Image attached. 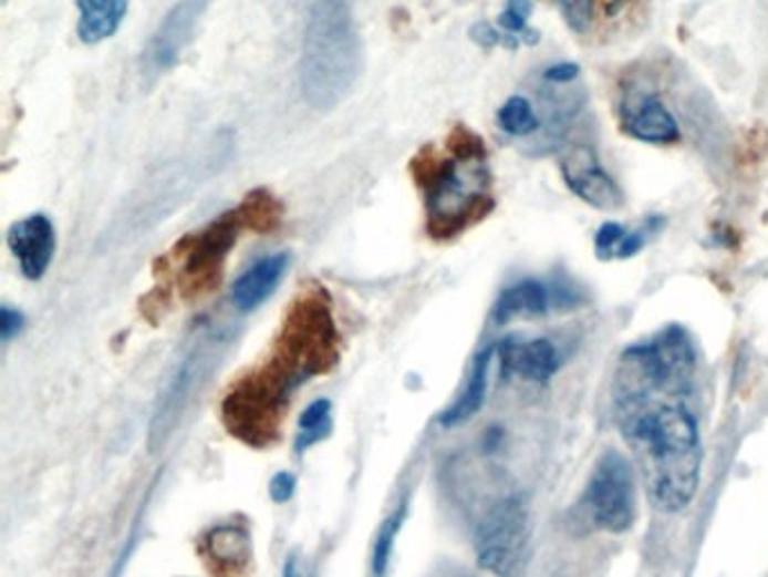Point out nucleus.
I'll return each mask as SVG.
<instances>
[{"label":"nucleus","mask_w":768,"mask_h":577,"mask_svg":"<svg viewBox=\"0 0 768 577\" xmlns=\"http://www.w3.org/2000/svg\"><path fill=\"white\" fill-rule=\"evenodd\" d=\"M77 34L84 43L93 45L117 32L126 12H129V0H77Z\"/></svg>","instance_id":"obj_17"},{"label":"nucleus","mask_w":768,"mask_h":577,"mask_svg":"<svg viewBox=\"0 0 768 577\" xmlns=\"http://www.w3.org/2000/svg\"><path fill=\"white\" fill-rule=\"evenodd\" d=\"M204 557L219 577H239L252 557L250 535L239 524L215 526L204 539Z\"/></svg>","instance_id":"obj_13"},{"label":"nucleus","mask_w":768,"mask_h":577,"mask_svg":"<svg viewBox=\"0 0 768 577\" xmlns=\"http://www.w3.org/2000/svg\"><path fill=\"white\" fill-rule=\"evenodd\" d=\"M554 3L572 32H589L593 23V0H554Z\"/></svg>","instance_id":"obj_21"},{"label":"nucleus","mask_w":768,"mask_h":577,"mask_svg":"<svg viewBox=\"0 0 768 577\" xmlns=\"http://www.w3.org/2000/svg\"><path fill=\"white\" fill-rule=\"evenodd\" d=\"M291 258L287 253L267 255L260 262H255L250 269H246L235 287H232V305L239 311H252L258 309L282 282Z\"/></svg>","instance_id":"obj_14"},{"label":"nucleus","mask_w":768,"mask_h":577,"mask_svg":"<svg viewBox=\"0 0 768 577\" xmlns=\"http://www.w3.org/2000/svg\"><path fill=\"white\" fill-rule=\"evenodd\" d=\"M241 230L255 233L250 210L243 202L235 210L215 219L201 233L189 235L178 244L174 255L183 260L180 291L185 298H199L219 285L224 262Z\"/></svg>","instance_id":"obj_7"},{"label":"nucleus","mask_w":768,"mask_h":577,"mask_svg":"<svg viewBox=\"0 0 768 577\" xmlns=\"http://www.w3.org/2000/svg\"><path fill=\"white\" fill-rule=\"evenodd\" d=\"M269 494H271V498H273L276 503H287V501H291L293 494H295V478H293V474H289V472L276 474V476L271 478V483H269Z\"/></svg>","instance_id":"obj_26"},{"label":"nucleus","mask_w":768,"mask_h":577,"mask_svg":"<svg viewBox=\"0 0 768 577\" xmlns=\"http://www.w3.org/2000/svg\"><path fill=\"white\" fill-rule=\"evenodd\" d=\"M565 185L584 204L598 210H617L624 206V195L611 174L604 172L598 156L589 147H572L561 158Z\"/></svg>","instance_id":"obj_10"},{"label":"nucleus","mask_w":768,"mask_h":577,"mask_svg":"<svg viewBox=\"0 0 768 577\" xmlns=\"http://www.w3.org/2000/svg\"><path fill=\"white\" fill-rule=\"evenodd\" d=\"M282 577H311L304 559L300 557V553H291L287 555L284 568H282Z\"/></svg>","instance_id":"obj_28"},{"label":"nucleus","mask_w":768,"mask_h":577,"mask_svg":"<svg viewBox=\"0 0 768 577\" xmlns=\"http://www.w3.org/2000/svg\"><path fill=\"white\" fill-rule=\"evenodd\" d=\"M496 359V346H489L485 348L476 359H474V365H471V372H469V379L465 383V389L463 393L458 395V400L446 409L442 415H439V424L446 426V429H454V426H460L465 422H469L485 404L487 400V387H489V370H491V363Z\"/></svg>","instance_id":"obj_16"},{"label":"nucleus","mask_w":768,"mask_h":577,"mask_svg":"<svg viewBox=\"0 0 768 577\" xmlns=\"http://www.w3.org/2000/svg\"><path fill=\"white\" fill-rule=\"evenodd\" d=\"M8 246L28 280H41L54 258L56 237L48 215H28L8 230Z\"/></svg>","instance_id":"obj_12"},{"label":"nucleus","mask_w":768,"mask_h":577,"mask_svg":"<svg viewBox=\"0 0 768 577\" xmlns=\"http://www.w3.org/2000/svg\"><path fill=\"white\" fill-rule=\"evenodd\" d=\"M624 130L640 143L674 145L681 141L676 117L656 95H645L635 109H626Z\"/></svg>","instance_id":"obj_15"},{"label":"nucleus","mask_w":768,"mask_h":577,"mask_svg":"<svg viewBox=\"0 0 768 577\" xmlns=\"http://www.w3.org/2000/svg\"><path fill=\"white\" fill-rule=\"evenodd\" d=\"M496 359L505 379L548 383L561 368V352L550 339H505L496 343Z\"/></svg>","instance_id":"obj_11"},{"label":"nucleus","mask_w":768,"mask_h":577,"mask_svg":"<svg viewBox=\"0 0 768 577\" xmlns=\"http://www.w3.org/2000/svg\"><path fill=\"white\" fill-rule=\"evenodd\" d=\"M469 37H471L478 45H482V48H494V45L502 43V34H498L496 28H491V25L485 23V21L476 23V25L469 30Z\"/></svg>","instance_id":"obj_27"},{"label":"nucleus","mask_w":768,"mask_h":577,"mask_svg":"<svg viewBox=\"0 0 768 577\" xmlns=\"http://www.w3.org/2000/svg\"><path fill=\"white\" fill-rule=\"evenodd\" d=\"M406 515H408V501H402L399 507H395L386 517V522L381 524L376 539H374V548H372V561H370V575L372 577H386L388 575L395 542H397V535L406 522Z\"/></svg>","instance_id":"obj_18"},{"label":"nucleus","mask_w":768,"mask_h":577,"mask_svg":"<svg viewBox=\"0 0 768 577\" xmlns=\"http://www.w3.org/2000/svg\"><path fill=\"white\" fill-rule=\"evenodd\" d=\"M332 431V402L330 400H315L311 402L300 420H298V433H295V452H307L313 444L323 442Z\"/></svg>","instance_id":"obj_20"},{"label":"nucleus","mask_w":768,"mask_h":577,"mask_svg":"<svg viewBox=\"0 0 768 577\" xmlns=\"http://www.w3.org/2000/svg\"><path fill=\"white\" fill-rule=\"evenodd\" d=\"M411 174L424 192L433 239H454L494 210L487 158H442L426 145L413 156Z\"/></svg>","instance_id":"obj_4"},{"label":"nucleus","mask_w":768,"mask_h":577,"mask_svg":"<svg viewBox=\"0 0 768 577\" xmlns=\"http://www.w3.org/2000/svg\"><path fill=\"white\" fill-rule=\"evenodd\" d=\"M363 71V45L350 0H309L300 89L315 111L336 109Z\"/></svg>","instance_id":"obj_3"},{"label":"nucleus","mask_w":768,"mask_h":577,"mask_svg":"<svg viewBox=\"0 0 768 577\" xmlns=\"http://www.w3.org/2000/svg\"><path fill=\"white\" fill-rule=\"evenodd\" d=\"M532 14V0H507L505 10L498 17V25L507 34H523L528 30V19Z\"/></svg>","instance_id":"obj_22"},{"label":"nucleus","mask_w":768,"mask_h":577,"mask_svg":"<svg viewBox=\"0 0 768 577\" xmlns=\"http://www.w3.org/2000/svg\"><path fill=\"white\" fill-rule=\"evenodd\" d=\"M582 509L595 530L609 535H624L637 519V483L633 463L609 449L604 452L582 494Z\"/></svg>","instance_id":"obj_6"},{"label":"nucleus","mask_w":768,"mask_h":577,"mask_svg":"<svg viewBox=\"0 0 768 577\" xmlns=\"http://www.w3.org/2000/svg\"><path fill=\"white\" fill-rule=\"evenodd\" d=\"M696 350L683 326L629 346L613 377V413L643 476L650 503L678 515L694 501L703 472V440L694 400Z\"/></svg>","instance_id":"obj_1"},{"label":"nucleus","mask_w":768,"mask_h":577,"mask_svg":"<svg viewBox=\"0 0 768 577\" xmlns=\"http://www.w3.org/2000/svg\"><path fill=\"white\" fill-rule=\"evenodd\" d=\"M336 359L339 330L330 298L320 287H309L289 307L271 357L226 395L228 431L255 446L273 442L291 393L311 377L328 372Z\"/></svg>","instance_id":"obj_2"},{"label":"nucleus","mask_w":768,"mask_h":577,"mask_svg":"<svg viewBox=\"0 0 768 577\" xmlns=\"http://www.w3.org/2000/svg\"><path fill=\"white\" fill-rule=\"evenodd\" d=\"M500 130L515 138L537 136L541 130V117L535 111L532 102L523 95H511L498 111Z\"/></svg>","instance_id":"obj_19"},{"label":"nucleus","mask_w":768,"mask_h":577,"mask_svg":"<svg viewBox=\"0 0 768 577\" xmlns=\"http://www.w3.org/2000/svg\"><path fill=\"white\" fill-rule=\"evenodd\" d=\"M23 326H25V318L19 309H14L10 305L0 307V339L10 343L14 337L21 334Z\"/></svg>","instance_id":"obj_24"},{"label":"nucleus","mask_w":768,"mask_h":577,"mask_svg":"<svg viewBox=\"0 0 768 577\" xmlns=\"http://www.w3.org/2000/svg\"><path fill=\"white\" fill-rule=\"evenodd\" d=\"M208 6L210 0H178L165 14L143 50L145 78H158L176 66Z\"/></svg>","instance_id":"obj_8"},{"label":"nucleus","mask_w":768,"mask_h":577,"mask_svg":"<svg viewBox=\"0 0 768 577\" xmlns=\"http://www.w3.org/2000/svg\"><path fill=\"white\" fill-rule=\"evenodd\" d=\"M582 69L578 66V63H568V61H561V63H554V66H548L543 71V82L546 84H559V86H565V84H572L574 80L580 78Z\"/></svg>","instance_id":"obj_25"},{"label":"nucleus","mask_w":768,"mask_h":577,"mask_svg":"<svg viewBox=\"0 0 768 577\" xmlns=\"http://www.w3.org/2000/svg\"><path fill=\"white\" fill-rule=\"evenodd\" d=\"M476 557L494 577H526L532 559V524L523 496H507L489 507L476 533Z\"/></svg>","instance_id":"obj_5"},{"label":"nucleus","mask_w":768,"mask_h":577,"mask_svg":"<svg viewBox=\"0 0 768 577\" xmlns=\"http://www.w3.org/2000/svg\"><path fill=\"white\" fill-rule=\"evenodd\" d=\"M626 235V228L615 224V221H606L600 226L598 235H595V253H598V260L602 262H609V260H615L617 258V248L622 244Z\"/></svg>","instance_id":"obj_23"},{"label":"nucleus","mask_w":768,"mask_h":577,"mask_svg":"<svg viewBox=\"0 0 768 577\" xmlns=\"http://www.w3.org/2000/svg\"><path fill=\"white\" fill-rule=\"evenodd\" d=\"M582 293L561 276L541 282V280H521L507 287L494 305V323L507 326L517 318H537L550 311H565L582 305Z\"/></svg>","instance_id":"obj_9"}]
</instances>
